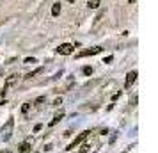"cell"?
Here are the masks:
<instances>
[{"mask_svg":"<svg viewBox=\"0 0 158 153\" xmlns=\"http://www.w3.org/2000/svg\"><path fill=\"white\" fill-rule=\"evenodd\" d=\"M13 128H15V119H7V123L2 126V130H0V141L2 142H7L11 135H13Z\"/></svg>","mask_w":158,"mask_h":153,"instance_id":"cell-1","label":"cell"},{"mask_svg":"<svg viewBox=\"0 0 158 153\" xmlns=\"http://www.w3.org/2000/svg\"><path fill=\"white\" fill-rule=\"evenodd\" d=\"M89 135H91V132H89V130L82 132V134H80L78 137L75 139V141H73L71 144H69V146H68V148H66V150H68V151H71V150H75V148H78V146L82 144L84 141H87V137H89Z\"/></svg>","mask_w":158,"mask_h":153,"instance_id":"cell-2","label":"cell"},{"mask_svg":"<svg viewBox=\"0 0 158 153\" xmlns=\"http://www.w3.org/2000/svg\"><path fill=\"white\" fill-rule=\"evenodd\" d=\"M20 80V75L18 73H15V75H11V77H7L6 79V82H4V89H2V96H6L7 95V91H9V87H13L16 82Z\"/></svg>","mask_w":158,"mask_h":153,"instance_id":"cell-3","label":"cell"},{"mask_svg":"<svg viewBox=\"0 0 158 153\" xmlns=\"http://www.w3.org/2000/svg\"><path fill=\"white\" fill-rule=\"evenodd\" d=\"M73 50H75V46H73V45H69V43L60 45V46L57 48V52L60 53V55H71V53H73Z\"/></svg>","mask_w":158,"mask_h":153,"instance_id":"cell-4","label":"cell"},{"mask_svg":"<svg viewBox=\"0 0 158 153\" xmlns=\"http://www.w3.org/2000/svg\"><path fill=\"white\" fill-rule=\"evenodd\" d=\"M103 50V48H101V46H93V48H89V50H84V52H80L78 55H77V57H87V55H96V53H100V52Z\"/></svg>","mask_w":158,"mask_h":153,"instance_id":"cell-5","label":"cell"},{"mask_svg":"<svg viewBox=\"0 0 158 153\" xmlns=\"http://www.w3.org/2000/svg\"><path fill=\"white\" fill-rule=\"evenodd\" d=\"M135 80H137V70H133V71H130L128 75H126V82H124V87L126 89H130L133 84H135Z\"/></svg>","mask_w":158,"mask_h":153,"instance_id":"cell-6","label":"cell"},{"mask_svg":"<svg viewBox=\"0 0 158 153\" xmlns=\"http://www.w3.org/2000/svg\"><path fill=\"white\" fill-rule=\"evenodd\" d=\"M32 150V139H25L22 144L18 146V151L20 153H29Z\"/></svg>","mask_w":158,"mask_h":153,"instance_id":"cell-7","label":"cell"},{"mask_svg":"<svg viewBox=\"0 0 158 153\" xmlns=\"http://www.w3.org/2000/svg\"><path fill=\"white\" fill-rule=\"evenodd\" d=\"M60 15V4H53V7H52V16H59Z\"/></svg>","mask_w":158,"mask_h":153,"instance_id":"cell-8","label":"cell"},{"mask_svg":"<svg viewBox=\"0 0 158 153\" xmlns=\"http://www.w3.org/2000/svg\"><path fill=\"white\" fill-rule=\"evenodd\" d=\"M30 109H32V103H23V107H22V112L25 114V116H29V112H30Z\"/></svg>","mask_w":158,"mask_h":153,"instance_id":"cell-9","label":"cell"},{"mask_svg":"<svg viewBox=\"0 0 158 153\" xmlns=\"http://www.w3.org/2000/svg\"><path fill=\"white\" fill-rule=\"evenodd\" d=\"M87 6H89L91 9H98V7H100V0H89V2H87Z\"/></svg>","mask_w":158,"mask_h":153,"instance_id":"cell-10","label":"cell"},{"mask_svg":"<svg viewBox=\"0 0 158 153\" xmlns=\"http://www.w3.org/2000/svg\"><path fill=\"white\" fill-rule=\"evenodd\" d=\"M62 117H64V112H60V114H57V116H55V117H53V119H52L50 126H53V125H57L59 121H60V119H62Z\"/></svg>","mask_w":158,"mask_h":153,"instance_id":"cell-11","label":"cell"},{"mask_svg":"<svg viewBox=\"0 0 158 153\" xmlns=\"http://www.w3.org/2000/svg\"><path fill=\"white\" fill-rule=\"evenodd\" d=\"M39 73H43V68H37V70H34V71H30L25 79H32V77H36V75H39Z\"/></svg>","mask_w":158,"mask_h":153,"instance_id":"cell-12","label":"cell"},{"mask_svg":"<svg viewBox=\"0 0 158 153\" xmlns=\"http://www.w3.org/2000/svg\"><path fill=\"white\" fill-rule=\"evenodd\" d=\"M44 102H46V96H39L36 102H34V105H36V107H41V105H43Z\"/></svg>","mask_w":158,"mask_h":153,"instance_id":"cell-13","label":"cell"},{"mask_svg":"<svg viewBox=\"0 0 158 153\" xmlns=\"http://www.w3.org/2000/svg\"><path fill=\"white\" fill-rule=\"evenodd\" d=\"M82 71H84V75H87V77H89V75L93 73V68H91V66H84V68H82Z\"/></svg>","mask_w":158,"mask_h":153,"instance_id":"cell-14","label":"cell"},{"mask_svg":"<svg viewBox=\"0 0 158 153\" xmlns=\"http://www.w3.org/2000/svg\"><path fill=\"white\" fill-rule=\"evenodd\" d=\"M32 62H36V59L34 57H27L25 59V64H32Z\"/></svg>","mask_w":158,"mask_h":153,"instance_id":"cell-15","label":"cell"},{"mask_svg":"<svg viewBox=\"0 0 158 153\" xmlns=\"http://www.w3.org/2000/svg\"><path fill=\"white\" fill-rule=\"evenodd\" d=\"M59 105H62V98H57V100L53 102V107H59Z\"/></svg>","mask_w":158,"mask_h":153,"instance_id":"cell-16","label":"cell"},{"mask_svg":"<svg viewBox=\"0 0 158 153\" xmlns=\"http://www.w3.org/2000/svg\"><path fill=\"white\" fill-rule=\"evenodd\" d=\"M41 128H43V125H36V126H34V132H39Z\"/></svg>","mask_w":158,"mask_h":153,"instance_id":"cell-17","label":"cell"},{"mask_svg":"<svg viewBox=\"0 0 158 153\" xmlns=\"http://www.w3.org/2000/svg\"><path fill=\"white\" fill-rule=\"evenodd\" d=\"M112 59H114L112 55H108V57H105V62H107V64H108V62H112Z\"/></svg>","mask_w":158,"mask_h":153,"instance_id":"cell-18","label":"cell"},{"mask_svg":"<svg viewBox=\"0 0 158 153\" xmlns=\"http://www.w3.org/2000/svg\"><path fill=\"white\" fill-rule=\"evenodd\" d=\"M128 2H130V4H133V2H137V0H128Z\"/></svg>","mask_w":158,"mask_h":153,"instance_id":"cell-19","label":"cell"},{"mask_svg":"<svg viewBox=\"0 0 158 153\" xmlns=\"http://www.w3.org/2000/svg\"><path fill=\"white\" fill-rule=\"evenodd\" d=\"M68 2H71V4H73V2H77V0H68Z\"/></svg>","mask_w":158,"mask_h":153,"instance_id":"cell-20","label":"cell"}]
</instances>
